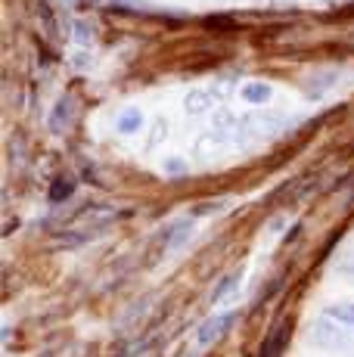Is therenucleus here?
Segmentation results:
<instances>
[{
  "instance_id": "0eeeda50",
  "label": "nucleus",
  "mask_w": 354,
  "mask_h": 357,
  "mask_svg": "<svg viewBox=\"0 0 354 357\" xmlns=\"http://www.w3.org/2000/svg\"><path fill=\"white\" fill-rule=\"evenodd\" d=\"M240 280H243V271H230V273H224V277L212 286V295H208V298H212V305H215V307H221L224 301L233 298L236 289H240Z\"/></svg>"
},
{
  "instance_id": "4468645a",
  "label": "nucleus",
  "mask_w": 354,
  "mask_h": 357,
  "mask_svg": "<svg viewBox=\"0 0 354 357\" xmlns=\"http://www.w3.org/2000/svg\"><path fill=\"white\" fill-rule=\"evenodd\" d=\"M221 149H224V143H215V137H202V140H196V159L212 162Z\"/></svg>"
},
{
  "instance_id": "9d476101",
  "label": "nucleus",
  "mask_w": 354,
  "mask_h": 357,
  "mask_svg": "<svg viewBox=\"0 0 354 357\" xmlns=\"http://www.w3.org/2000/svg\"><path fill=\"white\" fill-rule=\"evenodd\" d=\"M212 106H215V93L202 91V87H193V91H187V97H183V109H187L190 115H202Z\"/></svg>"
},
{
  "instance_id": "20e7f679",
  "label": "nucleus",
  "mask_w": 354,
  "mask_h": 357,
  "mask_svg": "<svg viewBox=\"0 0 354 357\" xmlns=\"http://www.w3.org/2000/svg\"><path fill=\"white\" fill-rule=\"evenodd\" d=\"M193 230H196V218H190V215L171 221L165 227V233H162V252H165V255H174V252H180L183 245L190 243Z\"/></svg>"
},
{
  "instance_id": "dca6fc26",
  "label": "nucleus",
  "mask_w": 354,
  "mask_h": 357,
  "mask_svg": "<svg viewBox=\"0 0 354 357\" xmlns=\"http://www.w3.org/2000/svg\"><path fill=\"white\" fill-rule=\"evenodd\" d=\"M339 273H342L345 280H351V283H354V255H351V258H345L342 264H339Z\"/></svg>"
},
{
  "instance_id": "9b49d317",
  "label": "nucleus",
  "mask_w": 354,
  "mask_h": 357,
  "mask_svg": "<svg viewBox=\"0 0 354 357\" xmlns=\"http://www.w3.org/2000/svg\"><path fill=\"white\" fill-rule=\"evenodd\" d=\"M143 112L137 106H128V109H121L118 112V119H115V130L118 134H125V137H131V134H137V130L143 128Z\"/></svg>"
},
{
  "instance_id": "f8f14e48",
  "label": "nucleus",
  "mask_w": 354,
  "mask_h": 357,
  "mask_svg": "<svg viewBox=\"0 0 354 357\" xmlns=\"http://www.w3.org/2000/svg\"><path fill=\"white\" fill-rule=\"evenodd\" d=\"M212 130H215V134H233V130H240V119L233 115V109H227V106L215 109Z\"/></svg>"
},
{
  "instance_id": "ddd939ff",
  "label": "nucleus",
  "mask_w": 354,
  "mask_h": 357,
  "mask_svg": "<svg viewBox=\"0 0 354 357\" xmlns=\"http://www.w3.org/2000/svg\"><path fill=\"white\" fill-rule=\"evenodd\" d=\"M286 339H289V326L280 324V326L274 329V333L268 335V342H264V348H261V357H280Z\"/></svg>"
},
{
  "instance_id": "1a4fd4ad",
  "label": "nucleus",
  "mask_w": 354,
  "mask_h": 357,
  "mask_svg": "<svg viewBox=\"0 0 354 357\" xmlns=\"http://www.w3.org/2000/svg\"><path fill=\"white\" fill-rule=\"evenodd\" d=\"M323 314L330 320H336L339 326H345L348 333L354 335V301L348 298H339V301H330V305L323 307Z\"/></svg>"
},
{
  "instance_id": "39448f33",
  "label": "nucleus",
  "mask_w": 354,
  "mask_h": 357,
  "mask_svg": "<svg viewBox=\"0 0 354 357\" xmlns=\"http://www.w3.org/2000/svg\"><path fill=\"white\" fill-rule=\"evenodd\" d=\"M72 121H75V100H72V93H59V100L53 102V109H50L47 128H50V134L66 137V134H69V128H72Z\"/></svg>"
},
{
  "instance_id": "7ed1b4c3",
  "label": "nucleus",
  "mask_w": 354,
  "mask_h": 357,
  "mask_svg": "<svg viewBox=\"0 0 354 357\" xmlns=\"http://www.w3.org/2000/svg\"><path fill=\"white\" fill-rule=\"evenodd\" d=\"M233 320H236V311H217L208 320H202L199 329H196V345H199V348L215 345V342L221 339L230 326H233Z\"/></svg>"
},
{
  "instance_id": "423d86ee",
  "label": "nucleus",
  "mask_w": 354,
  "mask_h": 357,
  "mask_svg": "<svg viewBox=\"0 0 354 357\" xmlns=\"http://www.w3.org/2000/svg\"><path fill=\"white\" fill-rule=\"evenodd\" d=\"M336 81H339L336 68H317V72H311L308 81H305V97L308 100H323L326 93L336 87Z\"/></svg>"
},
{
  "instance_id": "2eb2a0df",
  "label": "nucleus",
  "mask_w": 354,
  "mask_h": 357,
  "mask_svg": "<svg viewBox=\"0 0 354 357\" xmlns=\"http://www.w3.org/2000/svg\"><path fill=\"white\" fill-rule=\"evenodd\" d=\"M162 174H165V177H174V181H180V177L190 174V168H187V162H183L180 155H168V159L162 162Z\"/></svg>"
},
{
  "instance_id": "f257e3e1",
  "label": "nucleus",
  "mask_w": 354,
  "mask_h": 357,
  "mask_svg": "<svg viewBox=\"0 0 354 357\" xmlns=\"http://www.w3.org/2000/svg\"><path fill=\"white\" fill-rule=\"evenodd\" d=\"M308 342L317 348V351H326V354L354 351V335L345 326H339L336 320H330L326 314H320L314 324L308 326Z\"/></svg>"
},
{
  "instance_id": "f03ea898",
  "label": "nucleus",
  "mask_w": 354,
  "mask_h": 357,
  "mask_svg": "<svg viewBox=\"0 0 354 357\" xmlns=\"http://www.w3.org/2000/svg\"><path fill=\"white\" fill-rule=\"evenodd\" d=\"M292 121L286 115H246L240 119V137L246 140H261V137H277L289 128Z\"/></svg>"
},
{
  "instance_id": "6e6552de",
  "label": "nucleus",
  "mask_w": 354,
  "mask_h": 357,
  "mask_svg": "<svg viewBox=\"0 0 354 357\" xmlns=\"http://www.w3.org/2000/svg\"><path fill=\"white\" fill-rule=\"evenodd\" d=\"M240 100L249 102V106H264V102L274 100V87H270L268 81H243Z\"/></svg>"
}]
</instances>
